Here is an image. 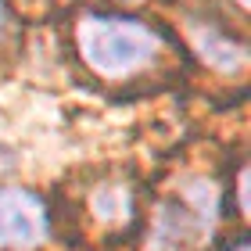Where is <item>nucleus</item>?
<instances>
[{
    "label": "nucleus",
    "mask_w": 251,
    "mask_h": 251,
    "mask_svg": "<svg viewBox=\"0 0 251 251\" xmlns=\"http://www.w3.org/2000/svg\"><path fill=\"white\" fill-rule=\"evenodd\" d=\"M237 251H244V248H237Z\"/></svg>",
    "instance_id": "1a4fd4ad"
},
{
    "label": "nucleus",
    "mask_w": 251,
    "mask_h": 251,
    "mask_svg": "<svg viewBox=\"0 0 251 251\" xmlns=\"http://www.w3.org/2000/svg\"><path fill=\"white\" fill-rule=\"evenodd\" d=\"M237 4H244V0H237Z\"/></svg>",
    "instance_id": "6e6552de"
},
{
    "label": "nucleus",
    "mask_w": 251,
    "mask_h": 251,
    "mask_svg": "<svg viewBox=\"0 0 251 251\" xmlns=\"http://www.w3.org/2000/svg\"><path fill=\"white\" fill-rule=\"evenodd\" d=\"M7 169H15V151L0 144V173H7Z\"/></svg>",
    "instance_id": "423d86ee"
},
{
    "label": "nucleus",
    "mask_w": 251,
    "mask_h": 251,
    "mask_svg": "<svg viewBox=\"0 0 251 251\" xmlns=\"http://www.w3.org/2000/svg\"><path fill=\"white\" fill-rule=\"evenodd\" d=\"M194 40H198L201 54L215 68H230V72H233V68L244 65V47L233 43V40H226V36H219L215 29H194Z\"/></svg>",
    "instance_id": "20e7f679"
},
{
    "label": "nucleus",
    "mask_w": 251,
    "mask_h": 251,
    "mask_svg": "<svg viewBox=\"0 0 251 251\" xmlns=\"http://www.w3.org/2000/svg\"><path fill=\"white\" fill-rule=\"evenodd\" d=\"M79 50L100 75H126L154 58L158 36L129 18H86L79 25Z\"/></svg>",
    "instance_id": "f257e3e1"
},
{
    "label": "nucleus",
    "mask_w": 251,
    "mask_h": 251,
    "mask_svg": "<svg viewBox=\"0 0 251 251\" xmlns=\"http://www.w3.org/2000/svg\"><path fill=\"white\" fill-rule=\"evenodd\" d=\"M208 204H212V190L198 201L194 198V187L183 190V201L176 204H162L154 223V248L158 251H187L194 248L208 230Z\"/></svg>",
    "instance_id": "f03ea898"
},
{
    "label": "nucleus",
    "mask_w": 251,
    "mask_h": 251,
    "mask_svg": "<svg viewBox=\"0 0 251 251\" xmlns=\"http://www.w3.org/2000/svg\"><path fill=\"white\" fill-rule=\"evenodd\" d=\"M94 204H97V215L108 219V223H115V219L126 215V194L122 190H100Z\"/></svg>",
    "instance_id": "39448f33"
},
{
    "label": "nucleus",
    "mask_w": 251,
    "mask_h": 251,
    "mask_svg": "<svg viewBox=\"0 0 251 251\" xmlns=\"http://www.w3.org/2000/svg\"><path fill=\"white\" fill-rule=\"evenodd\" d=\"M0 25H4V11H0Z\"/></svg>",
    "instance_id": "0eeeda50"
},
{
    "label": "nucleus",
    "mask_w": 251,
    "mask_h": 251,
    "mask_svg": "<svg viewBox=\"0 0 251 251\" xmlns=\"http://www.w3.org/2000/svg\"><path fill=\"white\" fill-rule=\"evenodd\" d=\"M47 233L43 204L25 190L0 187V248H32Z\"/></svg>",
    "instance_id": "7ed1b4c3"
}]
</instances>
